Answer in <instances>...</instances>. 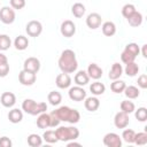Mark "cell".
<instances>
[{
  "label": "cell",
  "mask_w": 147,
  "mask_h": 147,
  "mask_svg": "<svg viewBox=\"0 0 147 147\" xmlns=\"http://www.w3.org/2000/svg\"><path fill=\"white\" fill-rule=\"evenodd\" d=\"M59 67L62 70V72H67V74H71L74 72L77 67V59H76V54L72 49H64L59 59Z\"/></svg>",
  "instance_id": "6da1fadb"
},
{
  "label": "cell",
  "mask_w": 147,
  "mask_h": 147,
  "mask_svg": "<svg viewBox=\"0 0 147 147\" xmlns=\"http://www.w3.org/2000/svg\"><path fill=\"white\" fill-rule=\"evenodd\" d=\"M22 108L30 115H39L47 110V105L45 102H36L32 99H25L22 103Z\"/></svg>",
  "instance_id": "7a4b0ae2"
},
{
  "label": "cell",
  "mask_w": 147,
  "mask_h": 147,
  "mask_svg": "<svg viewBox=\"0 0 147 147\" xmlns=\"http://www.w3.org/2000/svg\"><path fill=\"white\" fill-rule=\"evenodd\" d=\"M25 30H26V33L30 37H38L42 31V25L39 21L32 20V21L28 22V24L25 26Z\"/></svg>",
  "instance_id": "3957f363"
},
{
  "label": "cell",
  "mask_w": 147,
  "mask_h": 147,
  "mask_svg": "<svg viewBox=\"0 0 147 147\" xmlns=\"http://www.w3.org/2000/svg\"><path fill=\"white\" fill-rule=\"evenodd\" d=\"M60 31H61V34L63 37L70 38V37H72L76 33V25H75V23L72 21L65 20V21L62 22L61 28H60Z\"/></svg>",
  "instance_id": "277c9868"
},
{
  "label": "cell",
  "mask_w": 147,
  "mask_h": 147,
  "mask_svg": "<svg viewBox=\"0 0 147 147\" xmlns=\"http://www.w3.org/2000/svg\"><path fill=\"white\" fill-rule=\"evenodd\" d=\"M23 69L26 70V71H30V72H33V74H37L40 69V61L34 57V56H30L28 57L24 63H23Z\"/></svg>",
  "instance_id": "5b68a950"
},
{
  "label": "cell",
  "mask_w": 147,
  "mask_h": 147,
  "mask_svg": "<svg viewBox=\"0 0 147 147\" xmlns=\"http://www.w3.org/2000/svg\"><path fill=\"white\" fill-rule=\"evenodd\" d=\"M0 20L5 24H11L15 21V11L10 7H2L0 9Z\"/></svg>",
  "instance_id": "8992f818"
},
{
  "label": "cell",
  "mask_w": 147,
  "mask_h": 147,
  "mask_svg": "<svg viewBox=\"0 0 147 147\" xmlns=\"http://www.w3.org/2000/svg\"><path fill=\"white\" fill-rule=\"evenodd\" d=\"M103 144L107 147H121L122 145V140L119 138L118 134L109 132L103 137Z\"/></svg>",
  "instance_id": "52a82bcc"
},
{
  "label": "cell",
  "mask_w": 147,
  "mask_h": 147,
  "mask_svg": "<svg viewBox=\"0 0 147 147\" xmlns=\"http://www.w3.org/2000/svg\"><path fill=\"white\" fill-rule=\"evenodd\" d=\"M18 80L22 85H25V86H30L32 85L34 82H36V74L33 72H30V71H26V70H22L20 74H18Z\"/></svg>",
  "instance_id": "ba28073f"
},
{
  "label": "cell",
  "mask_w": 147,
  "mask_h": 147,
  "mask_svg": "<svg viewBox=\"0 0 147 147\" xmlns=\"http://www.w3.org/2000/svg\"><path fill=\"white\" fill-rule=\"evenodd\" d=\"M69 98L74 101H83L86 98V92L82 86H74L69 90Z\"/></svg>",
  "instance_id": "9c48e42d"
},
{
  "label": "cell",
  "mask_w": 147,
  "mask_h": 147,
  "mask_svg": "<svg viewBox=\"0 0 147 147\" xmlns=\"http://www.w3.org/2000/svg\"><path fill=\"white\" fill-rule=\"evenodd\" d=\"M129 114L124 113V111H118L116 113L115 115V118H114V123H115V126L118 127V129H124L129 124Z\"/></svg>",
  "instance_id": "30bf717a"
},
{
  "label": "cell",
  "mask_w": 147,
  "mask_h": 147,
  "mask_svg": "<svg viewBox=\"0 0 147 147\" xmlns=\"http://www.w3.org/2000/svg\"><path fill=\"white\" fill-rule=\"evenodd\" d=\"M102 18L98 13H91L86 18V25L90 29H98L101 25Z\"/></svg>",
  "instance_id": "8fae6325"
},
{
  "label": "cell",
  "mask_w": 147,
  "mask_h": 147,
  "mask_svg": "<svg viewBox=\"0 0 147 147\" xmlns=\"http://www.w3.org/2000/svg\"><path fill=\"white\" fill-rule=\"evenodd\" d=\"M55 83H56V86L59 88H67L71 84V78L67 72H62V74H59L56 76Z\"/></svg>",
  "instance_id": "7c38bea8"
},
{
  "label": "cell",
  "mask_w": 147,
  "mask_h": 147,
  "mask_svg": "<svg viewBox=\"0 0 147 147\" xmlns=\"http://www.w3.org/2000/svg\"><path fill=\"white\" fill-rule=\"evenodd\" d=\"M0 102L2 103L3 107H13L16 102V96L13 92H3L0 96Z\"/></svg>",
  "instance_id": "4fadbf2b"
},
{
  "label": "cell",
  "mask_w": 147,
  "mask_h": 147,
  "mask_svg": "<svg viewBox=\"0 0 147 147\" xmlns=\"http://www.w3.org/2000/svg\"><path fill=\"white\" fill-rule=\"evenodd\" d=\"M87 75H88L90 78L99 79L102 76V69L96 63H91L87 68Z\"/></svg>",
  "instance_id": "5bb4252c"
},
{
  "label": "cell",
  "mask_w": 147,
  "mask_h": 147,
  "mask_svg": "<svg viewBox=\"0 0 147 147\" xmlns=\"http://www.w3.org/2000/svg\"><path fill=\"white\" fill-rule=\"evenodd\" d=\"M123 74V68H122V64H119L118 62H115L110 70H109V78L111 80H115V79H118Z\"/></svg>",
  "instance_id": "9a60e30c"
},
{
  "label": "cell",
  "mask_w": 147,
  "mask_h": 147,
  "mask_svg": "<svg viewBox=\"0 0 147 147\" xmlns=\"http://www.w3.org/2000/svg\"><path fill=\"white\" fill-rule=\"evenodd\" d=\"M101 29H102V33H103L105 36H107V37H111V36H114V34L116 33V25H115L114 22H111V21L105 22V23L102 24Z\"/></svg>",
  "instance_id": "2e32d148"
},
{
  "label": "cell",
  "mask_w": 147,
  "mask_h": 147,
  "mask_svg": "<svg viewBox=\"0 0 147 147\" xmlns=\"http://www.w3.org/2000/svg\"><path fill=\"white\" fill-rule=\"evenodd\" d=\"M88 80H90V77H88L87 72L84 71V70L78 71V72L76 74V76H75V83H76L78 86H84V85H86V84L88 83Z\"/></svg>",
  "instance_id": "e0dca14e"
},
{
  "label": "cell",
  "mask_w": 147,
  "mask_h": 147,
  "mask_svg": "<svg viewBox=\"0 0 147 147\" xmlns=\"http://www.w3.org/2000/svg\"><path fill=\"white\" fill-rule=\"evenodd\" d=\"M127 22H129V24L131 25V26H139V25H141V23H142V15H141V13H139V11H134L132 15H130L127 18Z\"/></svg>",
  "instance_id": "ac0fdd59"
},
{
  "label": "cell",
  "mask_w": 147,
  "mask_h": 147,
  "mask_svg": "<svg viewBox=\"0 0 147 147\" xmlns=\"http://www.w3.org/2000/svg\"><path fill=\"white\" fill-rule=\"evenodd\" d=\"M99 106H100V101L95 96L86 98V100H85V108L88 111H95L99 108Z\"/></svg>",
  "instance_id": "d6986e66"
},
{
  "label": "cell",
  "mask_w": 147,
  "mask_h": 147,
  "mask_svg": "<svg viewBox=\"0 0 147 147\" xmlns=\"http://www.w3.org/2000/svg\"><path fill=\"white\" fill-rule=\"evenodd\" d=\"M85 6L82 3V2H76V3H74L72 5V7H71V13H72V15L75 16V17H77V18H80V17H83V15L85 14Z\"/></svg>",
  "instance_id": "ffe728a7"
},
{
  "label": "cell",
  "mask_w": 147,
  "mask_h": 147,
  "mask_svg": "<svg viewBox=\"0 0 147 147\" xmlns=\"http://www.w3.org/2000/svg\"><path fill=\"white\" fill-rule=\"evenodd\" d=\"M14 46L16 47V49L18 51H24L28 46H29V40L26 37L24 36H18L15 38L14 40Z\"/></svg>",
  "instance_id": "44dd1931"
},
{
  "label": "cell",
  "mask_w": 147,
  "mask_h": 147,
  "mask_svg": "<svg viewBox=\"0 0 147 147\" xmlns=\"http://www.w3.org/2000/svg\"><path fill=\"white\" fill-rule=\"evenodd\" d=\"M37 126L39 129H46L49 126V114H46L45 111L39 114V117L37 118Z\"/></svg>",
  "instance_id": "7402d4cb"
},
{
  "label": "cell",
  "mask_w": 147,
  "mask_h": 147,
  "mask_svg": "<svg viewBox=\"0 0 147 147\" xmlns=\"http://www.w3.org/2000/svg\"><path fill=\"white\" fill-rule=\"evenodd\" d=\"M23 118V114H22V110L15 108V109H11L9 113H8V119L11 122V123H20Z\"/></svg>",
  "instance_id": "603a6c76"
},
{
  "label": "cell",
  "mask_w": 147,
  "mask_h": 147,
  "mask_svg": "<svg viewBox=\"0 0 147 147\" xmlns=\"http://www.w3.org/2000/svg\"><path fill=\"white\" fill-rule=\"evenodd\" d=\"M105 90H106V86H105V84L101 83V82H94V83H92L91 86H90V91H91L93 94H95V95L102 94V93L105 92Z\"/></svg>",
  "instance_id": "cb8c5ba5"
},
{
  "label": "cell",
  "mask_w": 147,
  "mask_h": 147,
  "mask_svg": "<svg viewBox=\"0 0 147 147\" xmlns=\"http://www.w3.org/2000/svg\"><path fill=\"white\" fill-rule=\"evenodd\" d=\"M123 92L125 93L126 98H129V99H136V98H138L139 94H140V91L138 90V87H136V86H133V85L125 86V88H124Z\"/></svg>",
  "instance_id": "d4e9b609"
},
{
  "label": "cell",
  "mask_w": 147,
  "mask_h": 147,
  "mask_svg": "<svg viewBox=\"0 0 147 147\" xmlns=\"http://www.w3.org/2000/svg\"><path fill=\"white\" fill-rule=\"evenodd\" d=\"M139 71V65L133 61V62H130V63H126V67H125V74L130 77H133L138 74Z\"/></svg>",
  "instance_id": "484cf974"
},
{
  "label": "cell",
  "mask_w": 147,
  "mask_h": 147,
  "mask_svg": "<svg viewBox=\"0 0 147 147\" xmlns=\"http://www.w3.org/2000/svg\"><path fill=\"white\" fill-rule=\"evenodd\" d=\"M125 86H126V85H125V82L115 79V80L110 84V90H111L114 93H121V92L124 91Z\"/></svg>",
  "instance_id": "4316f807"
},
{
  "label": "cell",
  "mask_w": 147,
  "mask_h": 147,
  "mask_svg": "<svg viewBox=\"0 0 147 147\" xmlns=\"http://www.w3.org/2000/svg\"><path fill=\"white\" fill-rule=\"evenodd\" d=\"M47 98H48V101L51 102V105H53V106H57V105L61 102V100H62V95H61V93L57 92V91H52V92H49Z\"/></svg>",
  "instance_id": "83f0119b"
},
{
  "label": "cell",
  "mask_w": 147,
  "mask_h": 147,
  "mask_svg": "<svg viewBox=\"0 0 147 147\" xmlns=\"http://www.w3.org/2000/svg\"><path fill=\"white\" fill-rule=\"evenodd\" d=\"M55 132H56L59 140H61V141H68L69 140V132H68L67 126H60L59 129H56Z\"/></svg>",
  "instance_id": "f1b7e54d"
},
{
  "label": "cell",
  "mask_w": 147,
  "mask_h": 147,
  "mask_svg": "<svg viewBox=\"0 0 147 147\" xmlns=\"http://www.w3.org/2000/svg\"><path fill=\"white\" fill-rule=\"evenodd\" d=\"M44 140L46 142H49V144H54L59 139H57V136H56V132L54 130H47L44 132V136H42Z\"/></svg>",
  "instance_id": "f546056e"
},
{
  "label": "cell",
  "mask_w": 147,
  "mask_h": 147,
  "mask_svg": "<svg viewBox=\"0 0 147 147\" xmlns=\"http://www.w3.org/2000/svg\"><path fill=\"white\" fill-rule=\"evenodd\" d=\"M42 140L40 138V136L36 134V133H32L28 137V145L31 146V147H39L41 145Z\"/></svg>",
  "instance_id": "4dcf8cb0"
},
{
  "label": "cell",
  "mask_w": 147,
  "mask_h": 147,
  "mask_svg": "<svg viewBox=\"0 0 147 147\" xmlns=\"http://www.w3.org/2000/svg\"><path fill=\"white\" fill-rule=\"evenodd\" d=\"M70 109L71 108H69L68 106H62V107H60L59 109H56L55 111H56V114L59 115V117H60V119L61 121H68V116H69V113H70Z\"/></svg>",
  "instance_id": "1f68e13d"
},
{
  "label": "cell",
  "mask_w": 147,
  "mask_h": 147,
  "mask_svg": "<svg viewBox=\"0 0 147 147\" xmlns=\"http://www.w3.org/2000/svg\"><path fill=\"white\" fill-rule=\"evenodd\" d=\"M121 110L126 113V114H131L134 111V103L132 101L129 100H124L121 102Z\"/></svg>",
  "instance_id": "d6a6232c"
},
{
  "label": "cell",
  "mask_w": 147,
  "mask_h": 147,
  "mask_svg": "<svg viewBox=\"0 0 147 147\" xmlns=\"http://www.w3.org/2000/svg\"><path fill=\"white\" fill-rule=\"evenodd\" d=\"M11 40L7 34H0V51H6L10 47Z\"/></svg>",
  "instance_id": "836d02e7"
},
{
  "label": "cell",
  "mask_w": 147,
  "mask_h": 147,
  "mask_svg": "<svg viewBox=\"0 0 147 147\" xmlns=\"http://www.w3.org/2000/svg\"><path fill=\"white\" fill-rule=\"evenodd\" d=\"M134 136H136V132L131 129H126L123 131V134H122V138L124 139V141H126L127 144H132L134 142Z\"/></svg>",
  "instance_id": "e575fe53"
},
{
  "label": "cell",
  "mask_w": 147,
  "mask_h": 147,
  "mask_svg": "<svg viewBox=\"0 0 147 147\" xmlns=\"http://www.w3.org/2000/svg\"><path fill=\"white\" fill-rule=\"evenodd\" d=\"M79 119H80V114H79V111H78L77 109H72V108H71L67 122H69V123H71V124H75V123H78Z\"/></svg>",
  "instance_id": "d590c367"
},
{
  "label": "cell",
  "mask_w": 147,
  "mask_h": 147,
  "mask_svg": "<svg viewBox=\"0 0 147 147\" xmlns=\"http://www.w3.org/2000/svg\"><path fill=\"white\" fill-rule=\"evenodd\" d=\"M134 11H136V7H134L132 3H126V5H124L123 8H122V15H123L125 18H127V17H129L130 15H132Z\"/></svg>",
  "instance_id": "8d00e7d4"
},
{
  "label": "cell",
  "mask_w": 147,
  "mask_h": 147,
  "mask_svg": "<svg viewBox=\"0 0 147 147\" xmlns=\"http://www.w3.org/2000/svg\"><path fill=\"white\" fill-rule=\"evenodd\" d=\"M136 57L137 56H134L133 54H131L130 52H127L126 49H124L123 52H122V54H121V60H122V62L123 63H130V62H133L134 60H136Z\"/></svg>",
  "instance_id": "74e56055"
},
{
  "label": "cell",
  "mask_w": 147,
  "mask_h": 147,
  "mask_svg": "<svg viewBox=\"0 0 147 147\" xmlns=\"http://www.w3.org/2000/svg\"><path fill=\"white\" fill-rule=\"evenodd\" d=\"M134 142L137 145H145V144H147V133L146 132H138V133H136Z\"/></svg>",
  "instance_id": "f35d334b"
},
{
  "label": "cell",
  "mask_w": 147,
  "mask_h": 147,
  "mask_svg": "<svg viewBox=\"0 0 147 147\" xmlns=\"http://www.w3.org/2000/svg\"><path fill=\"white\" fill-rule=\"evenodd\" d=\"M60 122H61V119H60V117H59V115L56 114L55 110L49 113V126L55 127V126H57L60 124Z\"/></svg>",
  "instance_id": "ab89813d"
},
{
  "label": "cell",
  "mask_w": 147,
  "mask_h": 147,
  "mask_svg": "<svg viewBox=\"0 0 147 147\" xmlns=\"http://www.w3.org/2000/svg\"><path fill=\"white\" fill-rule=\"evenodd\" d=\"M136 118L140 122H145L147 119V109L145 107L138 108V110L136 111Z\"/></svg>",
  "instance_id": "60d3db41"
},
{
  "label": "cell",
  "mask_w": 147,
  "mask_h": 147,
  "mask_svg": "<svg viewBox=\"0 0 147 147\" xmlns=\"http://www.w3.org/2000/svg\"><path fill=\"white\" fill-rule=\"evenodd\" d=\"M124 49H126L127 52H130L131 54H133L134 56H137L138 54H139V52H140V49H139V46L136 44V42H130V44H127L126 46H125V48Z\"/></svg>",
  "instance_id": "b9f144b4"
},
{
  "label": "cell",
  "mask_w": 147,
  "mask_h": 147,
  "mask_svg": "<svg viewBox=\"0 0 147 147\" xmlns=\"http://www.w3.org/2000/svg\"><path fill=\"white\" fill-rule=\"evenodd\" d=\"M68 132H69V140H75L79 136V131L75 126H68Z\"/></svg>",
  "instance_id": "7bdbcfd3"
},
{
  "label": "cell",
  "mask_w": 147,
  "mask_h": 147,
  "mask_svg": "<svg viewBox=\"0 0 147 147\" xmlns=\"http://www.w3.org/2000/svg\"><path fill=\"white\" fill-rule=\"evenodd\" d=\"M10 6L14 9H22L25 6V0H10Z\"/></svg>",
  "instance_id": "ee69618b"
},
{
  "label": "cell",
  "mask_w": 147,
  "mask_h": 147,
  "mask_svg": "<svg viewBox=\"0 0 147 147\" xmlns=\"http://www.w3.org/2000/svg\"><path fill=\"white\" fill-rule=\"evenodd\" d=\"M138 85L141 87V88H147V75L146 74H142L138 77Z\"/></svg>",
  "instance_id": "f6af8a7d"
},
{
  "label": "cell",
  "mask_w": 147,
  "mask_h": 147,
  "mask_svg": "<svg viewBox=\"0 0 147 147\" xmlns=\"http://www.w3.org/2000/svg\"><path fill=\"white\" fill-rule=\"evenodd\" d=\"M9 72V64L8 62L6 63H0V77H6Z\"/></svg>",
  "instance_id": "bcb514c9"
},
{
  "label": "cell",
  "mask_w": 147,
  "mask_h": 147,
  "mask_svg": "<svg viewBox=\"0 0 147 147\" xmlns=\"http://www.w3.org/2000/svg\"><path fill=\"white\" fill-rule=\"evenodd\" d=\"M0 147H11V140L8 137L0 138Z\"/></svg>",
  "instance_id": "7dc6e473"
},
{
  "label": "cell",
  "mask_w": 147,
  "mask_h": 147,
  "mask_svg": "<svg viewBox=\"0 0 147 147\" xmlns=\"http://www.w3.org/2000/svg\"><path fill=\"white\" fill-rule=\"evenodd\" d=\"M6 62H8V60H7V56H6L5 54L0 53V63H6Z\"/></svg>",
  "instance_id": "c3c4849f"
},
{
  "label": "cell",
  "mask_w": 147,
  "mask_h": 147,
  "mask_svg": "<svg viewBox=\"0 0 147 147\" xmlns=\"http://www.w3.org/2000/svg\"><path fill=\"white\" fill-rule=\"evenodd\" d=\"M142 56L144 57H147V45H144L142 46Z\"/></svg>",
  "instance_id": "681fc988"
},
{
  "label": "cell",
  "mask_w": 147,
  "mask_h": 147,
  "mask_svg": "<svg viewBox=\"0 0 147 147\" xmlns=\"http://www.w3.org/2000/svg\"><path fill=\"white\" fill-rule=\"evenodd\" d=\"M74 146H77V147H79V146H80V144H78V142H74V141L68 144V147H74Z\"/></svg>",
  "instance_id": "f907efd6"
}]
</instances>
